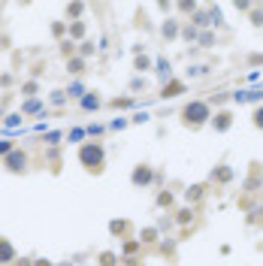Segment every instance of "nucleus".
<instances>
[{
  "label": "nucleus",
  "mask_w": 263,
  "mask_h": 266,
  "mask_svg": "<svg viewBox=\"0 0 263 266\" xmlns=\"http://www.w3.org/2000/svg\"><path fill=\"white\" fill-rule=\"evenodd\" d=\"M45 142H48V145H51V148H55V145H58V142H61V133H58V130H51V133H48V136H45Z\"/></svg>",
  "instance_id": "nucleus-46"
},
{
  "label": "nucleus",
  "mask_w": 263,
  "mask_h": 266,
  "mask_svg": "<svg viewBox=\"0 0 263 266\" xmlns=\"http://www.w3.org/2000/svg\"><path fill=\"white\" fill-rule=\"evenodd\" d=\"M212 42H215V33H209V30H203V33H200V39H197V45H203V48H209Z\"/></svg>",
  "instance_id": "nucleus-32"
},
{
  "label": "nucleus",
  "mask_w": 263,
  "mask_h": 266,
  "mask_svg": "<svg viewBox=\"0 0 263 266\" xmlns=\"http://www.w3.org/2000/svg\"><path fill=\"white\" fill-rule=\"evenodd\" d=\"M79 103H82V109H85V112H94V109H100V97H97V94H85Z\"/></svg>",
  "instance_id": "nucleus-18"
},
{
  "label": "nucleus",
  "mask_w": 263,
  "mask_h": 266,
  "mask_svg": "<svg viewBox=\"0 0 263 266\" xmlns=\"http://www.w3.org/2000/svg\"><path fill=\"white\" fill-rule=\"evenodd\" d=\"M209 182H212V185H230V182H233V167L218 164V167L209 173Z\"/></svg>",
  "instance_id": "nucleus-6"
},
{
  "label": "nucleus",
  "mask_w": 263,
  "mask_h": 266,
  "mask_svg": "<svg viewBox=\"0 0 263 266\" xmlns=\"http://www.w3.org/2000/svg\"><path fill=\"white\" fill-rule=\"evenodd\" d=\"M176 6H179V9H182V12H191V15H194V12H197V9H200V6H197V3H188V0H185V3H176Z\"/></svg>",
  "instance_id": "nucleus-42"
},
{
  "label": "nucleus",
  "mask_w": 263,
  "mask_h": 266,
  "mask_svg": "<svg viewBox=\"0 0 263 266\" xmlns=\"http://www.w3.org/2000/svg\"><path fill=\"white\" fill-rule=\"evenodd\" d=\"M15 151V145L9 142V139H0V157H6V154H12Z\"/></svg>",
  "instance_id": "nucleus-37"
},
{
  "label": "nucleus",
  "mask_w": 263,
  "mask_h": 266,
  "mask_svg": "<svg viewBox=\"0 0 263 266\" xmlns=\"http://www.w3.org/2000/svg\"><path fill=\"white\" fill-rule=\"evenodd\" d=\"M233 100L236 103H257V100H263V91H236Z\"/></svg>",
  "instance_id": "nucleus-13"
},
{
  "label": "nucleus",
  "mask_w": 263,
  "mask_h": 266,
  "mask_svg": "<svg viewBox=\"0 0 263 266\" xmlns=\"http://www.w3.org/2000/svg\"><path fill=\"white\" fill-rule=\"evenodd\" d=\"M133 70H139V73L151 70V58H148V55H136V61H133Z\"/></svg>",
  "instance_id": "nucleus-22"
},
{
  "label": "nucleus",
  "mask_w": 263,
  "mask_h": 266,
  "mask_svg": "<svg viewBox=\"0 0 263 266\" xmlns=\"http://www.w3.org/2000/svg\"><path fill=\"white\" fill-rule=\"evenodd\" d=\"M127 230H130L127 221H109V233H112V236H121V233H127Z\"/></svg>",
  "instance_id": "nucleus-23"
},
{
  "label": "nucleus",
  "mask_w": 263,
  "mask_h": 266,
  "mask_svg": "<svg viewBox=\"0 0 263 266\" xmlns=\"http://www.w3.org/2000/svg\"><path fill=\"white\" fill-rule=\"evenodd\" d=\"M85 130H88V133H91V136H100V133H103V124H88V127H85Z\"/></svg>",
  "instance_id": "nucleus-50"
},
{
  "label": "nucleus",
  "mask_w": 263,
  "mask_h": 266,
  "mask_svg": "<svg viewBox=\"0 0 263 266\" xmlns=\"http://www.w3.org/2000/svg\"><path fill=\"white\" fill-rule=\"evenodd\" d=\"M161 33H164V39H179L182 36V21L179 18H167L161 24Z\"/></svg>",
  "instance_id": "nucleus-9"
},
{
  "label": "nucleus",
  "mask_w": 263,
  "mask_h": 266,
  "mask_svg": "<svg viewBox=\"0 0 263 266\" xmlns=\"http://www.w3.org/2000/svg\"><path fill=\"white\" fill-rule=\"evenodd\" d=\"M82 12H85V3H70V6H67V15H70V18H79Z\"/></svg>",
  "instance_id": "nucleus-31"
},
{
  "label": "nucleus",
  "mask_w": 263,
  "mask_h": 266,
  "mask_svg": "<svg viewBox=\"0 0 263 266\" xmlns=\"http://www.w3.org/2000/svg\"><path fill=\"white\" fill-rule=\"evenodd\" d=\"M91 55H94V42H91V39H85V42H79V58H85V61H88Z\"/></svg>",
  "instance_id": "nucleus-28"
},
{
  "label": "nucleus",
  "mask_w": 263,
  "mask_h": 266,
  "mask_svg": "<svg viewBox=\"0 0 263 266\" xmlns=\"http://www.w3.org/2000/svg\"><path fill=\"white\" fill-rule=\"evenodd\" d=\"M67 33H70V39H73V42H76V39H79V42H85L88 24H85V21H70V24H67Z\"/></svg>",
  "instance_id": "nucleus-10"
},
{
  "label": "nucleus",
  "mask_w": 263,
  "mask_h": 266,
  "mask_svg": "<svg viewBox=\"0 0 263 266\" xmlns=\"http://www.w3.org/2000/svg\"><path fill=\"white\" fill-rule=\"evenodd\" d=\"M51 33H55L58 39H64V33H67V24H64V21H55V24H51Z\"/></svg>",
  "instance_id": "nucleus-36"
},
{
  "label": "nucleus",
  "mask_w": 263,
  "mask_h": 266,
  "mask_svg": "<svg viewBox=\"0 0 263 266\" xmlns=\"http://www.w3.org/2000/svg\"><path fill=\"white\" fill-rule=\"evenodd\" d=\"M142 88H145V79H142V76H136V79L130 82V91H142Z\"/></svg>",
  "instance_id": "nucleus-45"
},
{
  "label": "nucleus",
  "mask_w": 263,
  "mask_h": 266,
  "mask_svg": "<svg viewBox=\"0 0 263 266\" xmlns=\"http://www.w3.org/2000/svg\"><path fill=\"white\" fill-rule=\"evenodd\" d=\"M157 239H161V230H157V227H145V230L139 233V242H142V245H154Z\"/></svg>",
  "instance_id": "nucleus-16"
},
{
  "label": "nucleus",
  "mask_w": 263,
  "mask_h": 266,
  "mask_svg": "<svg viewBox=\"0 0 263 266\" xmlns=\"http://www.w3.org/2000/svg\"><path fill=\"white\" fill-rule=\"evenodd\" d=\"M48 164H51V170H58V164H61V151H58V148L48 151Z\"/></svg>",
  "instance_id": "nucleus-40"
},
{
  "label": "nucleus",
  "mask_w": 263,
  "mask_h": 266,
  "mask_svg": "<svg viewBox=\"0 0 263 266\" xmlns=\"http://www.w3.org/2000/svg\"><path fill=\"white\" fill-rule=\"evenodd\" d=\"M39 109H42V100H36V97L21 103V115H33V112H39Z\"/></svg>",
  "instance_id": "nucleus-20"
},
{
  "label": "nucleus",
  "mask_w": 263,
  "mask_h": 266,
  "mask_svg": "<svg viewBox=\"0 0 263 266\" xmlns=\"http://www.w3.org/2000/svg\"><path fill=\"white\" fill-rule=\"evenodd\" d=\"M12 266H33V260H27V257H21V260H15Z\"/></svg>",
  "instance_id": "nucleus-53"
},
{
  "label": "nucleus",
  "mask_w": 263,
  "mask_h": 266,
  "mask_svg": "<svg viewBox=\"0 0 263 266\" xmlns=\"http://www.w3.org/2000/svg\"><path fill=\"white\" fill-rule=\"evenodd\" d=\"M157 251H161V254H176V239H164Z\"/></svg>",
  "instance_id": "nucleus-35"
},
{
  "label": "nucleus",
  "mask_w": 263,
  "mask_h": 266,
  "mask_svg": "<svg viewBox=\"0 0 263 266\" xmlns=\"http://www.w3.org/2000/svg\"><path fill=\"white\" fill-rule=\"evenodd\" d=\"M182 91H185V82L173 79V82H167V85H164V94H161V97H179Z\"/></svg>",
  "instance_id": "nucleus-14"
},
{
  "label": "nucleus",
  "mask_w": 263,
  "mask_h": 266,
  "mask_svg": "<svg viewBox=\"0 0 263 266\" xmlns=\"http://www.w3.org/2000/svg\"><path fill=\"white\" fill-rule=\"evenodd\" d=\"M61 51L67 55V61L76 58V42H73V39H61Z\"/></svg>",
  "instance_id": "nucleus-27"
},
{
  "label": "nucleus",
  "mask_w": 263,
  "mask_h": 266,
  "mask_svg": "<svg viewBox=\"0 0 263 266\" xmlns=\"http://www.w3.org/2000/svg\"><path fill=\"white\" fill-rule=\"evenodd\" d=\"M48 100H51V106H64L67 103V91H51Z\"/></svg>",
  "instance_id": "nucleus-33"
},
{
  "label": "nucleus",
  "mask_w": 263,
  "mask_h": 266,
  "mask_svg": "<svg viewBox=\"0 0 263 266\" xmlns=\"http://www.w3.org/2000/svg\"><path fill=\"white\" fill-rule=\"evenodd\" d=\"M67 73L82 76V73H85V58H79V55H76V58H70V61H67Z\"/></svg>",
  "instance_id": "nucleus-17"
},
{
  "label": "nucleus",
  "mask_w": 263,
  "mask_h": 266,
  "mask_svg": "<svg viewBox=\"0 0 263 266\" xmlns=\"http://www.w3.org/2000/svg\"><path fill=\"white\" fill-rule=\"evenodd\" d=\"M79 164L88 170V173H100L103 164H106V148L100 142H82L79 145Z\"/></svg>",
  "instance_id": "nucleus-1"
},
{
  "label": "nucleus",
  "mask_w": 263,
  "mask_h": 266,
  "mask_svg": "<svg viewBox=\"0 0 263 266\" xmlns=\"http://www.w3.org/2000/svg\"><path fill=\"white\" fill-rule=\"evenodd\" d=\"M112 106H115V109H130V106H133V97H115Z\"/></svg>",
  "instance_id": "nucleus-34"
},
{
  "label": "nucleus",
  "mask_w": 263,
  "mask_h": 266,
  "mask_svg": "<svg viewBox=\"0 0 263 266\" xmlns=\"http://www.w3.org/2000/svg\"><path fill=\"white\" fill-rule=\"evenodd\" d=\"M85 133H88L85 127H73V130L67 133V139H70V142H82V139H85Z\"/></svg>",
  "instance_id": "nucleus-30"
},
{
  "label": "nucleus",
  "mask_w": 263,
  "mask_h": 266,
  "mask_svg": "<svg viewBox=\"0 0 263 266\" xmlns=\"http://www.w3.org/2000/svg\"><path fill=\"white\" fill-rule=\"evenodd\" d=\"M212 127H215V133H227V130L233 127V112H227V109L215 112V115H212Z\"/></svg>",
  "instance_id": "nucleus-7"
},
{
  "label": "nucleus",
  "mask_w": 263,
  "mask_h": 266,
  "mask_svg": "<svg viewBox=\"0 0 263 266\" xmlns=\"http://www.w3.org/2000/svg\"><path fill=\"white\" fill-rule=\"evenodd\" d=\"M58 266H70V263H58Z\"/></svg>",
  "instance_id": "nucleus-55"
},
{
  "label": "nucleus",
  "mask_w": 263,
  "mask_h": 266,
  "mask_svg": "<svg viewBox=\"0 0 263 266\" xmlns=\"http://www.w3.org/2000/svg\"><path fill=\"white\" fill-rule=\"evenodd\" d=\"M233 6H236V12H251L254 9V3H248V0H236Z\"/></svg>",
  "instance_id": "nucleus-38"
},
{
  "label": "nucleus",
  "mask_w": 263,
  "mask_h": 266,
  "mask_svg": "<svg viewBox=\"0 0 263 266\" xmlns=\"http://www.w3.org/2000/svg\"><path fill=\"white\" fill-rule=\"evenodd\" d=\"M67 94H70V97H76V100H82L88 91H85V85H82V82H73V85L67 88Z\"/></svg>",
  "instance_id": "nucleus-25"
},
{
  "label": "nucleus",
  "mask_w": 263,
  "mask_h": 266,
  "mask_svg": "<svg viewBox=\"0 0 263 266\" xmlns=\"http://www.w3.org/2000/svg\"><path fill=\"white\" fill-rule=\"evenodd\" d=\"M139 248H142V242H139V239H127V242H124V248H121V254H124V257H133Z\"/></svg>",
  "instance_id": "nucleus-21"
},
{
  "label": "nucleus",
  "mask_w": 263,
  "mask_h": 266,
  "mask_svg": "<svg viewBox=\"0 0 263 266\" xmlns=\"http://www.w3.org/2000/svg\"><path fill=\"white\" fill-rule=\"evenodd\" d=\"M251 24H254V27L263 24V9H251Z\"/></svg>",
  "instance_id": "nucleus-41"
},
{
  "label": "nucleus",
  "mask_w": 263,
  "mask_h": 266,
  "mask_svg": "<svg viewBox=\"0 0 263 266\" xmlns=\"http://www.w3.org/2000/svg\"><path fill=\"white\" fill-rule=\"evenodd\" d=\"M154 179H157V173H154L148 164H139V167H133V173H130V185H133V188H148Z\"/></svg>",
  "instance_id": "nucleus-4"
},
{
  "label": "nucleus",
  "mask_w": 263,
  "mask_h": 266,
  "mask_svg": "<svg viewBox=\"0 0 263 266\" xmlns=\"http://www.w3.org/2000/svg\"><path fill=\"white\" fill-rule=\"evenodd\" d=\"M191 221H194V206H185V209L176 212V224H179V227H188Z\"/></svg>",
  "instance_id": "nucleus-15"
},
{
  "label": "nucleus",
  "mask_w": 263,
  "mask_h": 266,
  "mask_svg": "<svg viewBox=\"0 0 263 266\" xmlns=\"http://www.w3.org/2000/svg\"><path fill=\"white\" fill-rule=\"evenodd\" d=\"M154 70H157V79L167 85V82H173V67H170V61L167 58H157L154 61Z\"/></svg>",
  "instance_id": "nucleus-11"
},
{
  "label": "nucleus",
  "mask_w": 263,
  "mask_h": 266,
  "mask_svg": "<svg viewBox=\"0 0 263 266\" xmlns=\"http://www.w3.org/2000/svg\"><path fill=\"white\" fill-rule=\"evenodd\" d=\"M100 266H118V254L115 251H103L100 254Z\"/></svg>",
  "instance_id": "nucleus-29"
},
{
  "label": "nucleus",
  "mask_w": 263,
  "mask_h": 266,
  "mask_svg": "<svg viewBox=\"0 0 263 266\" xmlns=\"http://www.w3.org/2000/svg\"><path fill=\"white\" fill-rule=\"evenodd\" d=\"M130 121H133V124H145V121H148V112H136Z\"/></svg>",
  "instance_id": "nucleus-48"
},
{
  "label": "nucleus",
  "mask_w": 263,
  "mask_h": 266,
  "mask_svg": "<svg viewBox=\"0 0 263 266\" xmlns=\"http://www.w3.org/2000/svg\"><path fill=\"white\" fill-rule=\"evenodd\" d=\"M254 127H257V130H263V106H257V109H254Z\"/></svg>",
  "instance_id": "nucleus-44"
},
{
  "label": "nucleus",
  "mask_w": 263,
  "mask_h": 266,
  "mask_svg": "<svg viewBox=\"0 0 263 266\" xmlns=\"http://www.w3.org/2000/svg\"><path fill=\"white\" fill-rule=\"evenodd\" d=\"M0 85H3V88H6V85H12V76H9V73H3V76H0Z\"/></svg>",
  "instance_id": "nucleus-51"
},
{
  "label": "nucleus",
  "mask_w": 263,
  "mask_h": 266,
  "mask_svg": "<svg viewBox=\"0 0 263 266\" xmlns=\"http://www.w3.org/2000/svg\"><path fill=\"white\" fill-rule=\"evenodd\" d=\"M206 197V185H191L188 191H185V200H188V206H194V203H200Z\"/></svg>",
  "instance_id": "nucleus-12"
},
{
  "label": "nucleus",
  "mask_w": 263,
  "mask_h": 266,
  "mask_svg": "<svg viewBox=\"0 0 263 266\" xmlns=\"http://www.w3.org/2000/svg\"><path fill=\"white\" fill-rule=\"evenodd\" d=\"M18 124H21V115H18V112L6 115V127H18Z\"/></svg>",
  "instance_id": "nucleus-43"
},
{
  "label": "nucleus",
  "mask_w": 263,
  "mask_h": 266,
  "mask_svg": "<svg viewBox=\"0 0 263 266\" xmlns=\"http://www.w3.org/2000/svg\"><path fill=\"white\" fill-rule=\"evenodd\" d=\"M173 203H176V197H173L170 191H161V194H157V206H161V209H170Z\"/></svg>",
  "instance_id": "nucleus-26"
},
{
  "label": "nucleus",
  "mask_w": 263,
  "mask_h": 266,
  "mask_svg": "<svg viewBox=\"0 0 263 266\" xmlns=\"http://www.w3.org/2000/svg\"><path fill=\"white\" fill-rule=\"evenodd\" d=\"M109 127H112V130H124V127H127V118H115Z\"/></svg>",
  "instance_id": "nucleus-49"
},
{
  "label": "nucleus",
  "mask_w": 263,
  "mask_h": 266,
  "mask_svg": "<svg viewBox=\"0 0 263 266\" xmlns=\"http://www.w3.org/2000/svg\"><path fill=\"white\" fill-rule=\"evenodd\" d=\"M206 73H209V67H206V64H197V67H191V70H188V76H206Z\"/></svg>",
  "instance_id": "nucleus-39"
},
{
  "label": "nucleus",
  "mask_w": 263,
  "mask_h": 266,
  "mask_svg": "<svg viewBox=\"0 0 263 266\" xmlns=\"http://www.w3.org/2000/svg\"><path fill=\"white\" fill-rule=\"evenodd\" d=\"M15 260H18L15 245H12L9 239H3V236H0V266H12Z\"/></svg>",
  "instance_id": "nucleus-8"
},
{
  "label": "nucleus",
  "mask_w": 263,
  "mask_h": 266,
  "mask_svg": "<svg viewBox=\"0 0 263 266\" xmlns=\"http://www.w3.org/2000/svg\"><path fill=\"white\" fill-rule=\"evenodd\" d=\"M248 61H251V64H254V67H257V64H263V55H251V58H248Z\"/></svg>",
  "instance_id": "nucleus-54"
},
{
  "label": "nucleus",
  "mask_w": 263,
  "mask_h": 266,
  "mask_svg": "<svg viewBox=\"0 0 263 266\" xmlns=\"http://www.w3.org/2000/svg\"><path fill=\"white\" fill-rule=\"evenodd\" d=\"M3 167H6V173H12V176L24 173V170H27V151L15 148L12 154H6V157H3Z\"/></svg>",
  "instance_id": "nucleus-5"
},
{
  "label": "nucleus",
  "mask_w": 263,
  "mask_h": 266,
  "mask_svg": "<svg viewBox=\"0 0 263 266\" xmlns=\"http://www.w3.org/2000/svg\"><path fill=\"white\" fill-rule=\"evenodd\" d=\"M33 266H55L51 260H45V257H39V260H33Z\"/></svg>",
  "instance_id": "nucleus-52"
},
{
  "label": "nucleus",
  "mask_w": 263,
  "mask_h": 266,
  "mask_svg": "<svg viewBox=\"0 0 263 266\" xmlns=\"http://www.w3.org/2000/svg\"><path fill=\"white\" fill-rule=\"evenodd\" d=\"M200 33H203V30H197V27H194L191 21H188V24L182 27V39H188V42H197V39H200Z\"/></svg>",
  "instance_id": "nucleus-19"
},
{
  "label": "nucleus",
  "mask_w": 263,
  "mask_h": 266,
  "mask_svg": "<svg viewBox=\"0 0 263 266\" xmlns=\"http://www.w3.org/2000/svg\"><path fill=\"white\" fill-rule=\"evenodd\" d=\"M191 24L197 27V30H206V27H221L224 24V18H221V9L218 6H209V9H197L194 12V18H191Z\"/></svg>",
  "instance_id": "nucleus-3"
},
{
  "label": "nucleus",
  "mask_w": 263,
  "mask_h": 266,
  "mask_svg": "<svg viewBox=\"0 0 263 266\" xmlns=\"http://www.w3.org/2000/svg\"><path fill=\"white\" fill-rule=\"evenodd\" d=\"M36 91H39V82H36V79H30V82H24V85H21V94H27V100H33V94H36Z\"/></svg>",
  "instance_id": "nucleus-24"
},
{
  "label": "nucleus",
  "mask_w": 263,
  "mask_h": 266,
  "mask_svg": "<svg viewBox=\"0 0 263 266\" xmlns=\"http://www.w3.org/2000/svg\"><path fill=\"white\" fill-rule=\"evenodd\" d=\"M182 121H185V127H203L206 121H212V106L206 103V100H191L185 109H182Z\"/></svg>",
  "instance_id": "nucleus-2"
},
{
  "label": "nucleus",
  "mask_w": 263,
  "mask_h": 266,
  "mask_svg": "<svg viewBox=\"0 0 263 266\" xmlns=\"http://www.w3.org/2000/svg\"><path fill=\"white\" fill-rule=\"evenodd\" d=\"M173 224H176V218H161V221H157V230H170Z\"/></svg>",
  "instance_id": "nucleus-47"
}]
</instances>
